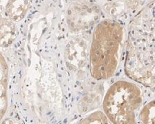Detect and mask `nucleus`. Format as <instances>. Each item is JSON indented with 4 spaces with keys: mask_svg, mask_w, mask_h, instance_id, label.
Masks as SVG:
<instances>
[{
    "mask_svg": "<svg viewBox=\"0 0 155 124\" xmlns=\"http://www.w3.org/2000/svg\"><path fill=\"white\" fill-rule=\"evenodd\" d=\"M125 68L130 78L155 91V1L132 25Z\"/></svg>",
    "mask_w": 155,
    "mask_h": 124,
    "instance_id": "1",
    "label": "nucleus"
},
{
    "mask_svg": "<svg viewBox=\"0 0 155 124\" xmlns=\"http://www.w3.org/2000/svg\"><path fill=\"white\" fill-rule=\"evenodd\" d=\"M123 40L124 28L119 22L104 20L95 26L90 52L91 73L94 79H108L115 73Z\"/></svg>",
    "mask_w": 155,
    "mask_h": 124,
    "instance_id": "2",
    "label": "nucleus"
},
{
    "mask_svg": "<svg viewBox=\"0 0 155 124\" xmlns=\"http://www.w3.org/2000/svg\"><path fill=\"white\" fill-rule=\"evenodd\" d=\"M142 101V92L136 84L118 81L107 90L104 99L103 109L112 123H134L136 112Z\"/></svg>",
    "mask_w": 155,
    "mask_h": 124,
    "instance_id": "3",
    "label": "nucleus"
},
{
    "mask_svg": "<svg viewBox=\"0 0 155 124\" xmlns=\"http://www.w3.org/2000/svg\"><path fill=\"white\" fill-rule=\"evenodd\" d=\"M29 8V0H9L6 11L12 21L19 22L24 19Z\"/></svg>",
    "mask_w": 155,
    "mask_h": 124,
    "instance_id": "4",
    "label": "nucleus"
},
{
    "mask_svg": "<svg viewBox=\"0 0 155 124\" xmlns=\"http://www.w3.org/2000/svg\"><path fill=\"white\" fill-rule=\"evenodd\" d=\"M7 75L8 68L3 56H1V116L3 117L7 108Z\"/></svg>",
    "mask_w": 155,
    "mask_h": 124,
    "instance_id": "5",
    "label": "nucleus"
},
{
    "mask_svg": "<svg viewBox=\"0 0 155 124\" xmlns=\"http://www.w3.org/2000/svg\"><path fill=\"white\" fill-rule=\"evenodd\" d=\"M139 119L143 123H155V100L144 106L139 114Z\"/></svg>",
    "mask_w": 155,
    "mask_h": 124,
    "instance_id": "6",
    "label": "nucleus"
},
{
    "mask_svg": "<svg viewBox=\"0 0 155 124\" xmlns=\"http://www.w3.org/2000/svg\"><path fill=\"white\" fill-rule=\"evenodd\" d=\"M101 112H95L84 119L80 123H107V117Z\"/></svg>",
    "mask_w": 155,
    "mask_h": 124,
    "instance_id": "7",
    "label": "nucleus"
}]
</instances>
